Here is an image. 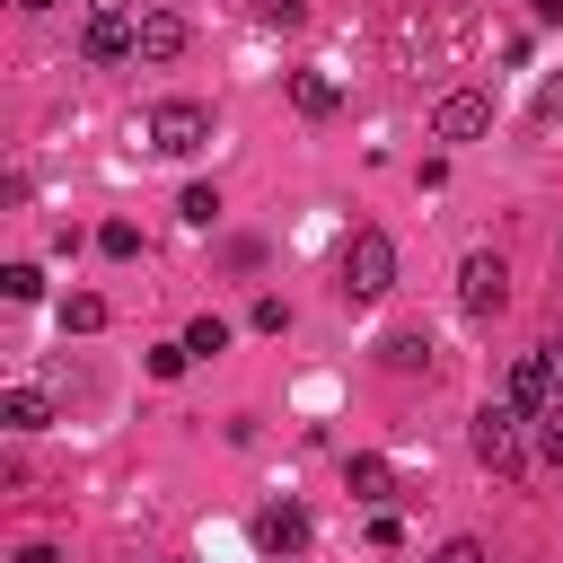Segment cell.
Masks as SVG:
<instances>
[{
	"label": "cell",
	"mask_w": 563,
	"mask_h": 563,
	"mask_svg": "<svg viewBox=\"0 0 563 563\" xmlns=\"http://www.w3.org/2000/svg\"><path fill=\"white\" fill-rule=\"evenodd\" d=\"M387 290H396V238L352 229L343 238V299H387Z\"/></svg>",
	"instance_id": "6da1fadb"
},
{
	"label": "cell",
	"mask_w": 563,
	"mask_h": 563,
	"mask_svg": "<svg viewBox=\"0 0 563 563\" xmlns=\"http://www.w3.org/2000/svg\"><path fill=\"white\" fill-rule=\"evenodd\" d=\"M211 141V106H194V97H158L150 106V150L158 158H194Z\"/></svg>",
	"instance_id": "7a4b0ae2"
},
{
	"label": "cell",
	"mask_w": 563,
	"mask_h": 563,
	"mask_svg": "<svg viewBox=\"0 0 563 563\" xmlns=\"http://www.w3.org/2000/svg\"><path fill=\"white\" fill-rule=\"evenodd\" d=\"M519 422H528L519 405H484V413H475V431H466V440H475V457H484L493 475H519V466H528V440H519Z\"/></svg>",
	"instance_id": "3957f363"
},
{
	"label": "cell",
	"mask_w": 563,
	"mask_h": 563,
	"mask_svg": "<svg viewBox=\"0 0 563 563\" xmlns=\"http://www.w3.org/2000/svg\"><path fill=\"white\" fill-rule=\"evenodd\" d=\"M510 405H519V413H554V405H563V343L519 352V369H510Z\"/></svg>",
	"instance_id": "277c9868"
},
{
	"label": "cell",
	"mask_w": 563,
	"mask_h": 563,
	"mask_svg": "<svg viewBox=\"0 0 563 563\" xmlns=\"http://www.w3.org/2000/svg\"><path fill=\"white\" fill-rule=\"evenodd\" d=\"M79 53H88V62H141V18L114 9V0H97L88 26H79Z\"/></svg>",
	"instance_id": "5b68a950"
},
{
	"label": "cell",
	"mask_w": 563,
	"mask_h": 563,
	"mask_svg": "<svg viewBox=\"0 0 563 563\" xmlns=\"http://www.w3.org/2000/svg\"><path fill=\"white\" fill-rule=\"evenodd\" d=\"M501 299H510V264H501V255H466V264H457V308H466V317H493Z\"/></svg>",
	"instance_id": "8992f818"
},
{
	"label": "cell",
	"mask_w": 563,
	"mask_h": 563,
	"mask_svg": "<svg viewBox=\"0 0 563 563\" xmlns=\"http://www.w3.org/2000/svg\"><path fill=\"white\" fill-rule=\"evenodd\" d=\"M431 132H440V141H475V132H493V97H484V88H449V97L431 106Z\"/></svg>",
	"instance_id": "52a82bcc"
},
{
	"label": "cell",
	"mask_w": 563,
	"mask_h": 563,
	"mask_svg": "<svg viewBox=\"0 0 563 563\" xmlns=\"http://www.w3.org/2000/svg\"><path fill=\"white\" fill-rule=\"evenodd\" d=\"M255 545H264V554H299V545H308V510H299V501H264V510H255Z\"/></svg>",
	"instance_id": "ba28073f"
},
{
	"label": "cell",
	"mask_w": 563,
	"mask_h": 563,
	"mask_svg": "<svg viewBox=\"0 0 563 563\" xmlns=\"http://www.w3.org/2000/svg\"><path fill=\"white\" fill-rule=\"evenodd\" d=\"M185 44H194L185 9H141V62H176Z\"/></svg>",
	"instance_id": "9c48e42d"
},
{
	"label": "cell",
	"mask_w": 563,
	"mask_h": 563,
	"mask_svg": "<svg viewBox=\"0 0 563 563\" xmlns=\"http://www.w3.org/2000/svg\"><path fill=\"white\" fill-rule=\"evenodd\" d=\"M0 422H9V431H44V422H53V396H44V387H9V396H0Z\"/></svg>",
	"instance_id": "30bf717a"
},
{
	"label": "cell",
	"mask_w": 563,
	"mask_h": 563,
	"mask_svg": "<svg viewBox=\"0 0 563 563\" xmlns=\"http://www.w3.org/2000/svg\"><path fill=\"white\" fill-rule=\"evenodd\" d=\"M343 484H352V501H387V493H396V466H387V457H352Z\"/></svg>",
	"instance_id": "8fae6325"
},
{
	"label": "cell",
	"mask_w": 563,
	"mask_h": 563,
	"mask_svg": "<svg viewBox=\"0 0 563 563\" xmlns=\"http://www.w3.org/2000/svg\"><path fill=\"white\" fill-rule=\"evenodd\" d=\"M290 106L299 114H334V79L325 70H290Z\"/></svg>",
	"instance_id": "7c38bea8"
},
{
	"label": "cell",
	"mask_w": 563,
	"mask_h": 563,
	"mask_svg": "<svg viewBox=\"0 0 563 563\" xmlns=\"http://www.w3.org/2000/svg\"><path fill=\"white\" fill-rule=\"evenodd\" d=\"M62 325H70V334H97V325H106V299L70 290V299H62Z\"/></svg>",
	"instance_id": "4fadbf2b"
},
{
	"label": "cell",
	"mask_w": 563,
	"mask_h": 563,
	"mask_svg": "<svg viewBox=\"0 0 563 563\" xmlns=\"http://www.w3.org/2000/svg\"><path fill=\"white\" fill-rule=\"evenodd\" d=\"M378 361H387V369H422V361H431V343H422V334H387V343H378Z\"/></svg>",
	"instance_id": "5bb4252c"
},
{
	"label": "cell",
	"mask_w": 563,
	"mask_h": 563,
	"mask_svg": "<svg viewBox=\"0 0 563 563\" xmlns=\"http://www.w3.org/2000/svg\"><path fill=\"white\" fill-rule=\"evenodd\" d=\"M176 211H185L194 229H211V220H220V185H185V202H176Z\"/></svg>",
	"instance_id": "9a60e30c"
},
{
	"label": "cell",
	"mask_w": 563,
	"mask_h": 563,
	"mask_svg": "<svg viewBox=\"0 0 563 563\" xmlns=\"http://www.w3.org/2000/svg\"><path fill=\"white\" fill-rule=\"evenodd\" d=\"M97 246H106V255H141V229H132V220H106Z\"/></svg>",
	"instance_id": "2e32d148"
},
{
	"label": "cell",
	"mask_w": 563,
	"mask_h": 563,
	"mask_svg": "<svg viewBox=\"0 0 563 563\" xmlns=\"http://www.w3.org/2000/svg\"><path fill=\"white\" fill-rule=\"evenodd\" d=\"M0 290H9V299H44V273H35V264H9Z\"/></svg>",
	"instance_id": "e0dca14e"
},
{
	"label": "cell",
	"mask_w": 563,
	"mask_h": 563,
	"mask_svg": "<svg viewBox=\"0 0 563 563\" xmlns=\"http://www.w3.org/2000/svg\"><path fill=\"white\" fill-rule=\"evenodd\" d=\"M537 449H545V466H563V405L537 413Z\"/></svg>",
	"instance_id": "ac0fdd59"
},
{
	"label": "cell",
	"mask_w": 563,
	"mask_h": 563,
	"mask_svg": "<svg viewBox=\"0 0 563 563\" xmlns=\"http://www.w3.org/2000/svg\"><path fill=\"white\" fill-rule=\"evenodd\" d=\"M185 343H194V352H220V343H229V325H220V317H194V325H185Z\"/></svg>",
	"instance_id": "d6986e66"
},
{
	"label": "cell",
	"mask_w": 563,
	"mask_h": 563,
	"mask_svg": "<svg viewBox=\"0 0 563 563\" xmlns=\"http://www.w3.org/2000/svg\"><path fill=\"white\" fill-rule=\"evenodd\" d=\"M185 361H194V343H158V352H150V378H176Z\"/></svg>",
	"instance_id": "ffe728a7"
},
{
	"label": "cell",
	"mask_w": 563,
	"mask_h": 563,
	"mask_svg": "<svg viewBox=\"0 0 563 563\" xmlns=\"http://www.w3.org/2000/svg\"><path fill=\"white\" fill-rule=\"evenodd\" d=\"M255 18L264 26H299V0H255Z\"/></svg>",
	"instance_id": "44dd1931"
},
{
	"label": "cell",
	"mask_w": 563,
	"mask_h": 563,
	"mask_svg": "<svg viewBox=\"0 0 563 563\" xmlns=\"http://www.w3.org/2000/svg\"><path fill=\"white\" fill-rule=\"evenodd\" d=\"M440 563H493V554H484L475 537H449V545H440Z\"/></svg>",
	"instance_id": "7402d4cb"
},
{
	"label": "cell",
	"mask_w": 563,
	"mask_h": 563,
	"mask_svg": "<svg viewBox=\"0 0 563 563\" xmlns=\"http://www.w3.org/2000/svg\"><path fill=\"white\" fill-rule=\"evenodd\" d=\"M537 114H545V123H563V79H545V88H537Z\"/></svg>",
	"instance_id": "603a6c76"
},
{
	"label": "cell",
	"mask_w": 563,
	"mask_h": 563,
	"mask_svg": "<svg viewBox=\"0 0 563 563\" xmlns=\"http://www.w3.org/2000/svg\"><path fill=\"white\" fill-rule=\"evenodd\" d=\"M9 563H62V554H53V545H18Z\"/></svg>",
	"instance_id": "cb8c5ba5"
},
{
	"label": "cell",
	"mask_w": 563,
	"mask_h": 563,
	"mask_svg": "<svg viewBox=\"0 0 563 563\" xmlns=\"http://www.w3.org/2000/svg\"><path fill=\"white\" fill-rule=\"evenodd\" d=\"M528 9H537V18H545V26H563V0H528Z\"/></svg>",
	"instance_id": "d4e9b609"
},
{
	"label": "cell",
	"mask_w": 563,
	"mask_h": 563,
	"mask_svg": "<svg viewBox=\"0 0 563 563\" xmlns=\"http://www.w3.org/2000/svg\"><path fill=\"white\" fill-rule=\"evenodd\" d=\"M18 9H53V0H18Z\"/></svg>",
	"instance_id": "484cf974"
}]
</instances>
